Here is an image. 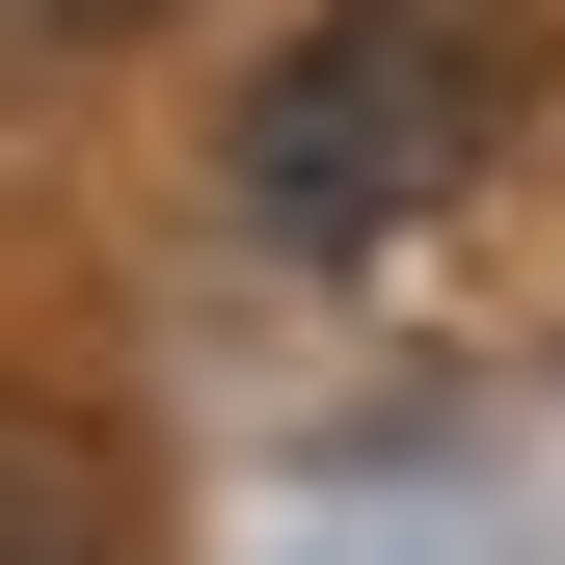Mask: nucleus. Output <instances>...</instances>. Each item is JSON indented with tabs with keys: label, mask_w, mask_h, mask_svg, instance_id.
I'll use <instances>...</instances> for the list:
<instances>
[{
	"label": "nucleus",
	"mask_w": 565,
	"mask_h": 565,
	"mask_svg": "<svg viewBox=\"0 0 565 565\" xmlns=\"http://www.w3.org/2000/svg\"><path fill=\"white\" fill-rule=\"evenodd\" d=\"M512 82H539L512 0H323V28L243 82L216 189H243V243H404V216H458V189H484Z\"/></svg>",
	"instance_id": "f257e3e1"
},
{
	"label": "nucleus",
	"mask_w": 565,
	"mask_h": 565,
	"mask_svg": "<svg viewBox=\"0 0 565 565\" xmlns=\"http://www.w3.org/2000/svg\"><path fill=\"white\" fill-rule=\"evenodd\" d=\"M0 28H135V0H0Z\"/></svg>",
	"instance_id": "f03ea898"
}]
</instances>
